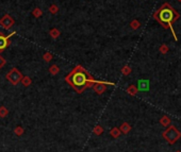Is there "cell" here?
Masks as SVG:
<instances>
[{
	"mask_svg": "<svg viewBox=\"0 0 181 152\" xmlns=\"http://www.w3.org/2000/svg\"><path fill=\"white\" fill-rule=\"evenodd\" d=\"M65 81L78 94H81L84 89L90 87L96 82L95 80H94V78L80 65L73 68V71L65 77Z\"/></svg>",
	"mask_w": 181,
	"mask_h": 152,
	"instance_id": "obj_1",
	"label": "cell"
},
{
	"mask_svg": "<svg viewBox=\"0 0 181 152\" xmlns=\"http://www.w3.org/2000/svg\"><path fill=\"white\" fill-rule=\"evenodd\" d=\"M179 13L175 10L174 7H171L168 2H165L160 7V9H158L154 14V18L163 27L164 29H171V33L174 35L175 41H178L177 39V35L175 33L174 27H173V24H174L176 20L179 19Z\"/></svg>",
	"mask_w": 181,
	"mask_h": 152,
	"instance_id": "obj_2",
	"label": "cell"
},
{
	"mask_svg": "<svg viewBox=\"0 0 181 152\" xmlns=\"http://www.w3.org/2000/svg\"><path fill=\"white\" fill-rule=\"evenodd\" d=\"M162 136L169 145H174L175 142L181 137V133L178 129L176 128L175 126L171 125V126L167 127V129L162 133Z\"/></svg>",
	"mask_w": 181,
	"mask_h": 152,
	"instance_id": "obj_3",
	"label": "cell"
},
{
	"mask_svg": "<svg viewBox=\"0 0 181 152\" xmlns=\"http://www.w3.org/2000/svg\"><path fill=\"white\" fill-rule=\"evenodd\" d=\"M22 75L17 68H13L12 70H10V73H7V81H10L13 85H17L18 83L22 81Z\"/></svg>",
	"mask_w": 181,
	"mask_h": 152,
	"instance_id": "obj_4",
	"label": "cell"
},
{
	"mask_svg": "<svg viewBox=\"0 0 181 152\" xmlns=\"http://www.w3.org/2000/svg\"><path fill=\"white\" fill-rule=\"evenodd\" d=\"M15 24V20L13 19V17L9 14H5L4 16L0 19V26L2 27L4 30H10Z\"/></svg>",
	"mask_w": 181,
	"mask_h": 152,
	"instance_id": "obj_5",
	"label": "cell"
},
{
	"mask_svg": "<svg viewBox=\"0 0 181 152\" xmlns=\"http://www.w3.org/2000/svg\"><path fill=\"white\" fill-rule=\"evenodd\" d=\"M14 34H16V32L15 31H13L12 33L9 34V35H3V33L0 32V52L9 47V45H10V43H11L10 37L13 36Z\"/></svg>",
	"mask_w": 181,
	"mask_h": 152,
	"instance_id": "obj_6",
	"label": "cell"
},
{
	"mask_svg": "<svg viewBox=\"0 0 181 152\" xmlns=\"http://www.w3.org/2000/svg\"><path fill=\"white\" fill-rule=\"evenodd\" d=\"M107 83H105V82H100V81H98V82H95L94 83V86H93V88H94V90H95V93L96 94H98V95H101V94H103V92H105V89H107Z\"/></svg>",
	"mask_w": 181,
	"mask_h": 152,
	"instance_id": "obj_7",
	"label": "cell"
},
{
	"mask_svg": "<svg viewBox=\"0 0 181 152\" xmlns=\"http://www.w3.org/2000/svg\"><path fill=\"white\" fill-rule=\"evenodd\" d=\"M137 89H139V90H142V92L148 90V89H149V81H148V80H139Z\"/></svg>",
	"mask_w": 181,
	"mask_h": 152,
	"instance_id": "obj_8",
	"label": "cell"
},
{
	"mask_svg": "<svg viewBox=\"0 0 181 152\" xmlns=\"http://www.w3.org/2000/svg\"><path fill=\"white\" fill-rule=\"evenodd\" d=\"M160 123H161L163 127H168L171 125V119L169 118L168 116H163L161 119H160Z\"/></svg>",
	"mask_w": 181,
	"mask_h": 152,
	"instance_id": "obj_9",
	"label": "cell"
},
{
	"mask_svg": "<svg viewBox=\"0 0 181 152\" xmlns=\"http://www.w3.org/2000/svg\"><path fill=\"white\" fill-rule=\"evenodd\" d=\"M120 132H122V133H125V134H127L128 132H130V130H131V126H130L129 123L128 122H124L120 126Z\"/></svg>",
	"mask_w": 181,
	"mask_h": 152,
	"instance_id": "obj_10",
	"label": "cell"
},
{
	"mask_svg": "<svg viewBox=\"0 0 181 152\" xmlns=\"http://www.w3.org/2000/svg\"><path fill=\"white\" fill-rule=\"evenodd\" d=\"M137 92H139V89H137V87L135 85H130L127 88V93L129 95H131V96H135L137 94Z\"/></svg>",
	"mask_w": 181,
	"mask_h": 152,
	"instance_id": "obj_11",
	"label": "cell"
},
{
	"mask_svg": "<svg viewBox=\"0 0 181 152\" xmlns=\"http://www.w3.org/2000/svg\"><path fill=\"white\" fill-rule=\"evenodd\" d=\"M110 134H111V136H113V137H115V138L119 137V136H120L119 128H113L112 130L110 131Z\"/></svg>",
	"mask_w": 181,
	"mask_h": 152,
	"instance_id": "obj_12",
	"label": "cell"
},
{
	"mask_svg": "<svg viewBox=\"0 0 181 152\" xmlns=\"http://www.w3.org/2000/svg\"><path fill=\"white\" fill-rule=\"evenodd\" d=\"M49 34H50V36L52 37V39H58V37L60 36V31L58 29H56V28H53V29H51L50 31H49Z\"/></svg>",
	"mask_w": 181,
	"mask_h": 152,
	"instance_id": "obj_13",
	"label": "cell"
},
{
	"mask_svg": "<svg viewBox=\"0 0 181 152\" xmlns=\"http://www.w3.org/2000/svg\"><path fill=\"white\" fill-rule=\"evenodd\" d=\"M60 71V68L58 67V65H52L49 67V73H51L52 76H56L58 75V73Z\"/></svg>",
	"mask_w": 181,
	"mask_h": 152,
	"instance_id": "obj_14",
	"label": "cell"
},
{
	"mask_svg": "<svg viewBox=\"0 0 181 152\" xmlns=\"http://www.w3.org/2000/svg\"><path fill=\"white\" fill-rule=\"evenodd\" d=\"M130 27H131L133 30H137L139 27H141V22H139L137 19H133L132 22H130Z\"/></svg>",
	"mask_w": 181,
	"mask_h": 152,
	"instance_id": "obj_15",
	"label": "cell"
},
{
	"mask_svg": "<svg viewBox=\"0 0 181 152\" xmlns=\"http://www.w3.org/2000/svg\"><path fill=\"white\" fill-rule=\"evenodd\" d=\"M42 14H43V12L39 7H35L34 10L32 11V15H33L35 18H39V17L42 16Z\"/></svg>",
	"mask_w": 181,
	"mask_h": 152,
	"instance_id": "obj_16",
	"label": "cell"
},
{
	"mask_svg": "<svg viewBox=\"0 0 181 152\" xmlns=\"http://www.w3.org/2000/svg\"><path fill=\"white\" fill-rule=\"evenodd\" d=\"M20 82H22L24 86H30V85H31V83H32V81H31V79H30L29 77H24V76H22V81H20Z\"/></svg>",
	"mask_w": 181,
	"mask_h": 152,
	"instance_id": "obj_17",
	"label": "cell"
},
{
	"mask_svg": "<svg viewBox=\"0 0 181 152\" xmlns=\"http://www.w3.org/2000/svg\"><path fill=\"white\" fill-rule=\"evenodd\" d=\"M49 12L51 13L52 15L56 14V13L59 12V7L56 4H51L50 5V7H49Z\"/></svg>",
	"mask_w": 181,
	"mask_h": 152,
	"instance_id": "obj_18",
	"label": "cell"
},
{
	"mask_svg": "<svg viewBox=\"0 0 181 152\" xmlns=\"http://www.w3.org/2000/svg\"><path fill=\"white\" fill-rule=\"evenodd\" d=\"M159 50H160V52H161L162 54H166V53L168 52L169 48L167 47V45H165V44H162L161 46H160Z\"/></svg>",
	"mask_w": 181,
	"mask_h": 152,
	"instance_id": "obj_19",
	"label": "cell"
},
{
	"mask_svg": "<svg viewBox=\"0 0 181 152\" xmlns=\"http://www.w3.org/2000/svg\"><path fill=\"white\" fill-rule=\"evenodd\" d=\"M122 75H125V76L130 75V73H131V68H130L128 65L124 66V67L122 68Z\"/></svg>",
	"mask_w": 181,
	"mask_h": 152,
	"instance_id": "obj_20",
	"label": "cell"
},
{
	"mask_svg": "<svg viewBox=\"0 0 181 152\" xmlns=\"http://www.w3.org/2000/svg\"><path fill=\"white\" fill-rule=\"evenodd\" d=\"M9 114V111L4 106H0V117H5Z\"/></svg>",
	"mask_w": 181,
	"mask_h": 152,
	"instance_id": "obj_21",
	"label": "cell"
},
{
	"mask_svg": "<svg viewBox=\"0 0 181 152\" xmlns=\"http://www.w3.org/2000/svg\"><path fill=\"white\" fill-rule=\"evenodd\" d=\"M52 54L50 52H46V53H44V56H43V59H44L46 62H50V61L52 60Z\"/></svg>",
	"mask_w": 181,
	"mask_h": 152,
	"instance_id": "obj_22",
	"label": "cell"
},
{
	"mask_svg": "<svg viewBox=\"0 0 181 152\" xmlns=\"http://www.w3.org/2000/svg\"><path fill=\"white\" fill-rule=\"evenodd\" d=\"M102 132H103V128L100 126H97L95 129H94V133H95L96 135H100Z\"/></svg>",
	"mask_w": 181,
	"mask_h": 152,
	"instance_id": "obj_23",
	"label": "cell"
},
{
	"mask_svg": "<svg viewBox=\"0 0 181 152\" xmlns=\"http://www.w3.org/2000/svg\"><path fill=\"white\" fill-rule=\"evenodd\" d=\"M15 134H16V135L17 136H20L22 134V133H24V130H22V127H16V128H15Z\"/></svg>",
	"mask_w": 181,
	"mask_h": 152,
	"instance_id": "obj_24",
	"label": "cell"
},
{
	"mask_svg": "<svg viewBox=\"0 0 181 152\" xmlns=\"http://www.w3.org/2000/svg\"><path fill=\"white\" fill-rule=\"evenodd\" d=\"M4 65H5V60H4V58L1 56V54H0V68H2Z\"/></svg>",
	"mask_w": 181,
	"mask_h": 152,
	"instance_id": "obj_25",
	"label": "cell"
},
{
	"mask_svg": "<svg viewBox=\"0 0 181 152\" xmlns=\"http://www.w3.org/2000/svg\"><path fill=\"white\" fill-rule=\"evenodd\" d=\"M178 1H179V2H181V0H178Z\"/></svg>",
	"mask_w": 181,
	"mask_h": 152,
	"instance_id": "obj_26",
	"label": "cell"
},
{
	"mask_svg": "<svg viewBox=\"0 0 181 152\" xmlns=\"http://www.w3.org/2000/svg\"><path fill=\"white\" fill-rule=\"evenodd\" d=\"M176 152H181V151H179V150H178V151H176Z\"/></svg>",
	"mask_w": 181,
	"mask_h": 152,
	"instance_id": "obj_27",
	"label": "cell"
}]
</instances>
